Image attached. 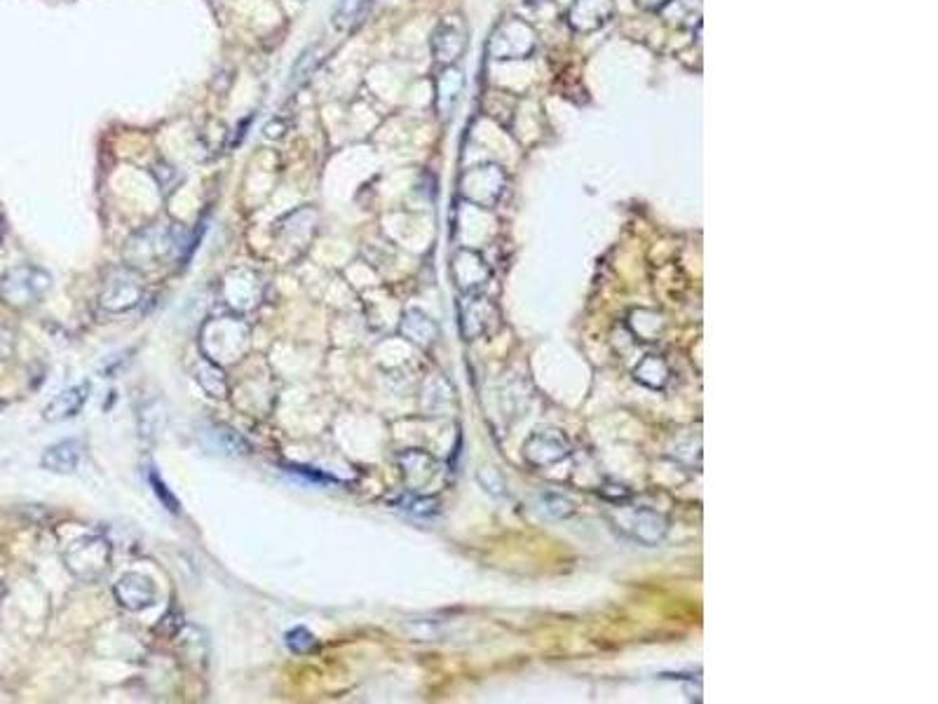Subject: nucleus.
I'll return each mask as SVG.
<instances>
[{
	"label": "nucleus",
	"instance_id": "obj_1",
	"mask_svg": "<svg viewBox=\"0 0 938 704\" xmlns=\"http://www.w3.org/2000/svg\"><path fill=\"white\" fill-rule=\"evenodd\" d=\"M52 289V277L38 266H17L0 277V301L12 310H29Z\"/></svg>",
	"mask_w": 938,
	"mask_h": 704
},
{
	"label": "nucleus",
	"instance_id": "obj_2",
	"mask_svg": "<svg viewBox=\"0 0 938 704\" xmlns=\"http://www.w3.org/2000/svg\"><path fill=\"white\" fill-rule=\"evenodd\" d=\"M186 245L188 233L183 226H151L141 230L137 238H132V242H129L127 259L132 261V266H137V263L158 266L160 261L172 259V256H181Z\"/></svg>",
	"mask_w": 938,
	"mask_h": 704
},
{
	"label": "nucleus",
	"instance_id": "obj_3",
	"mask_svg": "<svg viewBox=\"0 0 938 704\" xmlns=\"http://www.w3.org/2000/svg\"><path fill=\"white\" fill-rule=\"evenodd\" d=\"M64 564L83 582H99L111 571V545L104 538L87 536L64 552Z\"/></svg>",
	"mask_w": 938,
	"mask_h": 704
},
{
	"label": "nucleus",
	"instance_id": "obj_4",
	"mask_svg": "<svg viewBox=\"0 0 938 704\" xmlns=\"http://www.w3.org/2000/svg\"><path fill=\"white\" fill-rule=\"evenodd\" d=\"M144 299V277L134 268H118L108 275L99 303L108 313H127Z\"/></svg>",
	"mask_w": 938,
	"mask_h": 704
},
{
	"label": "nucleus",
	"instance_id": "obj_5",
	"mask_svg": "<svg viewBox=\"0 0 938 704\" xmlns=\"http://www.w3.org/2000/svg\"><path fill=\"white\" fill-rule=\"evenodd\" d=\"M617 528H622L627 536H631L643 545H657L662 543L666 536V519L655 510L648 507H634V510H622L620 519H617Z\"/></svg>",
	"mask_w": 938,
	"mask_h": 704
},
{
	"label": "nucleus",
	"instance_id": "obj_6",
	"mask_svg": "<svg viewBox=\"0 0 938 704\" xmlns=\"http://www.w3.org/2000/svg\"><path fill=\"white\" fill-rule=\"evenodd\" d=\"M113 594L125 611L139 613V611H146V608L155 606V599H158V587H155V582L148 578V575L132 571V573L120 575V580L113 585Z\"/></svg>",
	"mask_w": 938,
	"mask_h": 704
},
{
	"label": "nucleus",
	"instance_id": "obj_7",
	"mask_svg": "<svg viewBox=\"0 0 938 704\" xmlns=\"http://www.w3.org/2000/svg\"><path fill=\"white\" fill-rule=\"evenodd\" d=\"M568 453H570L568 439L559 435L556 430L535 432V435L526 442V446H523V456L535 465H552L556 463V460L566 458Z\"/></svg>",
	"mask_w": 938,
	"mask_h": 704
},
{
	"label": "nucleus",
	"instance_id": "obj_8",
	"mask_svg": "<svg viewBox=\"0 0 938 704\" xmlns=\"http://www.w3.org/2000/svg\"><path fill=\"white\" fill-rule=\"evenodd\" d=\"M80 458H83V442L78 437H71L52 444L40 458V465L54 472V475H71V472L78 470Z\"/></svg>",
	"mask_w": 938,
	"mask_h": 704
},
{
	"label": "nucleus",
	"instance_id": "obj_9",
	"mask_svg": "<svg viewBox=\"0 0 938 704\" xmlns=\"http://www.w3.org/2000/svg\"><path fill=\"white\" fill-rule=\"evenodd\" d=\"M90 390H92L90 383H80V385H73V388L69 390L59 392V395L43 409V418L50 423H59V421H66V418L78 416L80 409L87 404V399H90Z\"/></svg>",
	"mask_w": 938,
	"mask_h": 704
},
{
	"label": "nucleus",
	"instance_id": "obj_10",
	"mask_svg": "<svg viewBox=\"0 0 938 704\" xmlns=\"http://www.w3.org/2000/svg\"><path fill=\"white\" fill-rule=\"evenodd\" d=\"M465 50V31L458 22H444L434 31L432 52L441 64H453Z\"/></svg>",
	"mask_w": 938,
	"mask_h": 704
},
{
	"label": "nucleus",
	"instance_id": "obj_11",
	"mask_svg": "<svg viewBox=\"0 0 938 704\" xmlns=\"http://www.w3.org/2000/svg\"><path fill=\"white\" fill-rule=\"evenodd\" d=\"M371 0H341L333 10L331 22L338 31H352L355 26H359L369 15Z\"/></svg>",
	"mask_w": 938,
	"mask_h": 704
},
{
	"label": "nucleus",
	"instance_id": "obj_12",
	"mask_svg": "<svg viewBox=\"0 0 938 704\" xmlns=\"http://www.w3.org/2000/svg\"><path fill=\"white\" fill-rule=\"evenodd\" d=\"M401 334L425 348V345L434 343V338H437V324L427 315L418 313V310H411V313L404 317V322H401Z\"/></svg>",
	"mask_w": 938,
	"mask_h": 704
},
{
	"label": "nucleus",
	"instance_id": "obj_13",
	"mask_svg": "<svg viewBox=\"0 0 938 704\" xmlns=\"http://www.w3.org/2000/svg\"><path fill=\"white\" fill-rule=\"evenodd\" d=\"M462 90V76L455 69H448L441 73L439 78V111L441 115H448L453 111L458 94Z\"/></svg>",
	"mask_w": 938,
	"mask_h": 704
},
{
	"label": "nucleus",
	"instance_id": "obj_14",
	"mask_svg": "<svg viewBox=\"0 0 938 704\" xmlns=\"http://www.w3.org/2000/svg\"><path fill=\"white\" fill-rule=\"evenodd\" d=\"M322 59H324V50H322V45H315V47H308V50H305L301 57H298V62L294 64V69H291V80L289 83L298 87V85H303L305 80H308L312 73L317 71V66L322 64Z\"/></svg>",
	"mask_w": 938,
	"mask_h": 704
},
{
	"label": "nucleus",
	"instance_id": "obj_15",
	"mask_svg": "<svg viewBox=\"0 0 938 704\" xmlns=\"http://www.w3.org/2000/svg\"><path fill=\"white\" fill-rule=\"evenodd\" d=\"M284 641H287L289 651H294V653H298V655L312 653V651H315V648H317L315 636H312L305 627L289 629L287 636H284Z\"/></svg>",
	"mask_w": 938,
	"mask_h": 704
},
{
	"label": "nucleus",
	"instance_id": "obj_16",
	"mask_svg": "<svg viewBox=\"0 0 938 704\" xmlns=\"http://www.w3.org/2000/svg\"><path fill=\"white\" fill-rule=\"evenodd\" d=\"M540 505H542V512L552 514V517H559V519L561 517H570V514L575 512L573 503H570L568 498L559 496V493H542Z\"/></svg>",
	"mask_w": 938,
	"mask_h": 704
},
{
	"label": "nucleus",
	"instance_id": "obj_17",
	"mask_svg": "<svg viewBox=\"0 0 938 704\" xmlns=\"http://www.w3.org/2000/svg\"><path fill=\"white\" fill-rule=\"evenodd\" d=\"M148 479H151L153 491L158 493V498L162 500V505H165L169 512H179V503H176V498L172 496V493L167 491V484L160 482V477L155 475V472H148Z\"/></svg>",
	"mask_w": 938,
	"mask_h": 704
},
{
	"label": "nucleus",
	"instance_id": "obj_18",
	"mask_svg": "<svg viewBox=\"0 0 938 704\" xmlns=\"http://www.w3.org/2000/svg\"><path fill=\"white\" fill-rule=\"evenodd\" d=\"M12 338H15V336H12L8 329L0 327V360H5V357H8L12 352V343H15Z\"/></svg>",
	"mask_w": 938,
	"mask_h": 704
},
{
	"label": "nucleus",
	"instance_id": "obj_19",
	"mask_svg": "<svg viewBox=\"0 0 938 704\" xmlns=\"http://www.w3.org/2000/svg\"><path fill=\"white\" fill-rule=\"evenodd\" d=\"M0 242H3V221H0Z\"/></svg>",
	"mask_w": 938,
	"mask_h": 704
},
{
	"label": "nucleus",
	"instance_id": "obj_20",
	"mask_svg": "<svg viewBox=\"0 0 938 704\" xmlns=\"http://www.w3.org/2000/svg\"><path fill=\"white\" fill-rule=\"evenodd\" d=\"M0 594H3V587H0Z\"/></svg>",
	"mask_w": 938,
	"mask_h": 704
}]
</instances>
